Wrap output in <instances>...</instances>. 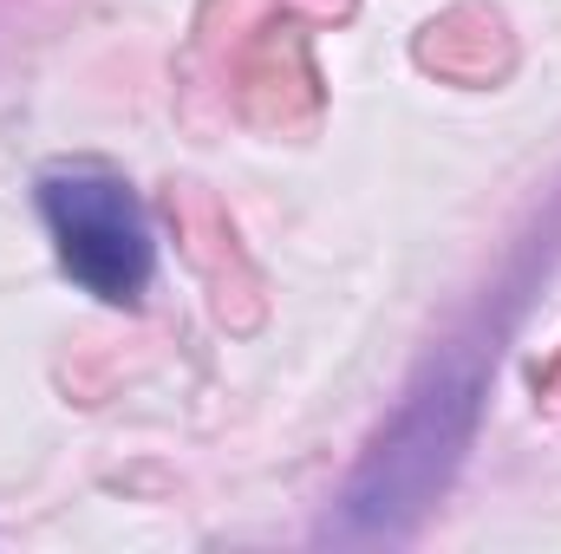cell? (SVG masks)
Instances as JSON below:
<instances>
[{
    "instance_id": "1",
    "label": "cell",
    "mask_w": 561,
    "mask_h": 554,
    "mask_svg": "<svg viewBox=\"0 0 561 554\" xmlns=\"http://www.w3.org/2000/svg\"><path fill=\"white\" fill-rule=\"evenodd\" d=\"M483 417V353H450L412 385L399 417L379 430L353 483L340 489V509L327 522L333 542H392L450 489L470 437Z\"/></svg>"
},
{
    "instance_id": "2",
    "label": "cell",
    "mask_w": 561,
    "mask_h": 554,
    "mask_svg": "<svg viewBox=\"0 0 561 554\" xmlns=\"http://www.w3.org/2000/svg\"><path fill=\"white\" fill-rule=\"evenodd\" d=\"M39 216L46 235L66 262V275L85 293L131 307L150 268H157V242H150V216H144L138 189L105 170V163H53L39 176Z\"/></svg>"
}]
</instances>
